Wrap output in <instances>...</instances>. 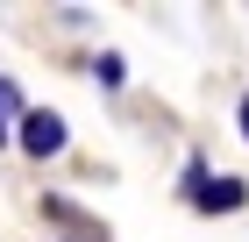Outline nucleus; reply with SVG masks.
<instances>
[{"label":"nucleus","mask_w":249,"mask_h":242,"mask_svg":"<svg viewBox=\"0 0 249 242\" xmlns=\"http://www.w3.org/2000/svg\"><path fill=\"white\" fill-rule=\"evenodd\" d=\"M15 143L43 164V157H64V143H71V135H64V114H50V107H21V114H15Z\"/></svg>","instance_id":"nucleus-1"},{"label":"nucleus","mask_w":249,"mask_h":242,"mask_svg":"<svg viewBox=\"0 0 249 242\" xmlns=\"http://www.w3.org/2000/svg\"><path fill=\"white\" fill-rule=\"evenodd\" d=\"M192 206L199 214H235V206H249V186L242 178H207V186L192 192Z\"/></svg>","instance_id":"nucleus-2"},{"label":"nucleus","mask_w":249,"mask_h":242,"mask_svg":"<svg viewBox=\"0 0 249 242\" xmlns=\"http://www.w3.org/2000/svg\"><path fill=\"white\" fill-rule=\"evenodd\" d=\"M93 78L107 86V93H121V78H128V64H121L114 50H100V57H93Z\"/></svg>","instance_id":"nucleus-3"},{"label":"nucleus","mask_w":249,"mask_h":242,"mask_svg":"<svg viewBox=\"0 0 249 242\" xmlns=\"http://www.w3.org/2000/svg\"><path fill=\"white\" fill-rule=\"evenodd\" d=\"M7 114H21V93L7 86V78H0V143H7Z\"/></svg>","instance_id":"nucleus-4"},{"label":"nucleus","mask_w":249,"mask_h":242,"mask_svg":"<svg viewBox=\"0 0 249 242\" xmlns=\"http://www.w3.org/2000/svg\"><path fill=\"white\" fill-rule=\"evenodd\" d=\"M242 143H249V93H242Z\"/></svg>","instance_id":"nucleus-5"}]
</instances>
